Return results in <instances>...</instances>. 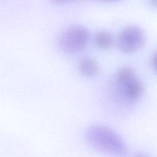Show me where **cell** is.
Instances as JSON below:
<instances>
[{
    "instance_id": "obj_3",
    "label": "cell",
    "mask_w": 157,
    "mask_h": 157,
    "mask_svg": "<svg viewBox=\"0 0 157 157\" xmlns=\"http://www.w3.org/2000/svg\"><path fill=\"white\" fill-rule=\"evenodd\" d=\"M145 41L143 30L136 26H129L123 28L118 34L117 45L124 53H133L142 47Z\"/></svg>"
},
{
    "instance_id": "obj_7",
    "label": "cell",
    "mask_w": 157,
    "mask_h": 157,
    "mask_svg": "<svg viewBox=\"0 0 157 157\" xmlns=\"http://www.w3.org/2000/svg\"><path fill=\"white\" fill-rule=\"evenodd\" d=\"M132 157H150V156L144 152H137L134 153Z\"/></svg>"
},
{
    "instance_id": "obj_1",
    "label": "cell",
    "mask_w": 157,
    "mask_h": 157,
    "mask_svg": "<svg viewBox=\"0 0 157 157\" xmlns=\"http://www.w3.org/2000/svg\"><path fill=\"white\" fill-rule=\"evenodd\" d=\"M89 145L98 153L108 157H126L128 153L123 139L113 129L102 125L93 124L86 131Z\"/></svg>"
},
{
    "instance_id": "obj_9",
    "label": "cell",
    "mask_w": 157,
    "mask_h": 157,
    "mask_svg": "<svg viewBox=\"0 0 157 157\" xmlns=\"http://www.w3.org/2000/svg\"><path fill=\"white\" fill-rule=\"evenodd\" d=\"M151 3H152V4H153L154 6H155V7H157V1H153L151 2Z\"/></svg>"
},
{
    "instance_id": "obj_2",
    "label": "cell",
    "mask_w": 157,
    "mask_h": 157,
    "mask_svg": "<svg viewBox=\"0 0 157 157\" xmlns=\"http://www.w3.org/2000/svg\"><path fill=\"white\" fill-rule=\"evenodd\" d=\"M88 30L82 25H72L64 29L59 35L58 45L66 53L80 52L86 46L89 40Z\"/></svg>"
},
{
    "instance_id": "obj_5",
    "label": "cell",
    "mask_w": 157,
    "mask_h": 157,
    "mask_svg": "<svg viewBox=\"0 0 157 157\" xmlns=\"http://www.w3.org/2000/svg\"><path fill=\"white\" fill-rule=\"evenodd\" d=\"M78 69L84 76L91 77L98 74L99 67L94 59L88 56H83L79 60Z\"/></svg>"
},
{
    "instance_id": "obj_8",
    "label": "cell",
    "mask_w": 157,
    "mask_h": 157,
    "mask_svg": "<svg viewBox=\"0 0 157 157\" xmlns=\"http://www.w3.org/2000/svg\"><path fill=\"white\" fill-rule=\"evenodd\" d=\"M153 66L156 70V71L157 72V52L155 53L153 58Z\"/></svg>"
},
{
    "instance_id": "obj_6",
    "label": "cell",
    "mask_w": 157,
    "mask_h": 157,
    "mask_svg": "<svg viewBox=\"0 0 157 157\" xmlns=\"http://www.w3.org/2000/svg\"><path fill=\"white\" fill-rule=\"evenodd\" d=\"M94 42L98 47L101 49H108L112 47L113 39L110 33L101 30L98 31L94 36Z\"/></svg>"
},
{
    "instance_id": "obj_4",
    "label": "cell",
    "mask_w": 157,
    "mask_h": 157,
    "mask_svg": "<svg viewBox=\"0 0 157 157\" xmlns=\"http://www.w3.org/2000/svg\"><path fill=\"white\" fill-rule=\"evenodd\" d=\"M126 99L134 101L138 99L144 92V85L137 77L120 86Z\"/></svg>"
}]
</instances>
